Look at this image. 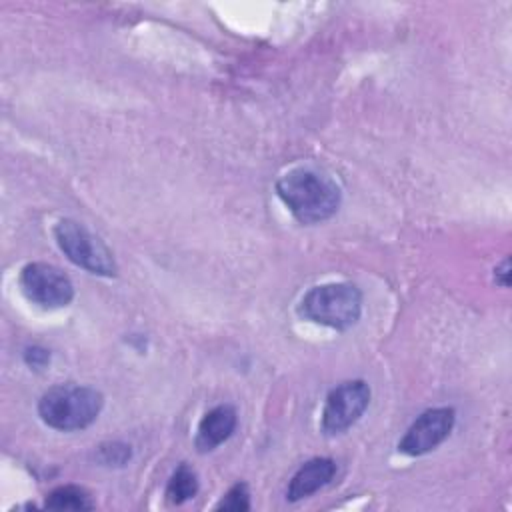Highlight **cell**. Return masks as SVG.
<instances>
[{
  "label": "cell",
  "instance_id": "obj_1",
  "mask_svg": "<svg viewBox=\"0 0 512 512\" xmlns=\"http://www.w3.org/2000/svg\"><path fill=\"white\" fill-rule=\"evenodd\" d=\"M276 192L300 224H320L340 208L338 184L312 168H294L276 182Z\"/></svg>",
  "mask_w": 512,
  "mask_h": 512
},
{
  "label": "cell",
  "instance_id": "obj_2",
  "mask_svg": "<svg viewBox=\"0 0 512 512\" xmlns=\"http://www.w3.org/2000/svg\"><path fill=\"white\" fill-rule=\"evenodd\" d=\"M104 398L96 388L78 384H58L48 388L38 400L42 422L60 432L88 428L100 414Z\"/></svg>",
  "mask_w": 512,
  "mask_h": 512
},
{
  "label": "cell",
  "instance_id": "obj_3",
  "mask_svg": "<svg viewBox=\"0 0 512 512\" xmlns=\"http://www.w3.org/2000/svg\"><path fill=\"white\" fill-rule=\"evenodd\" d=\"M298 314L314 324L334 330H348L360 320L362 292L348 282L314 286L302 296Z\"/></svg>",
  "mask_w": 512,
  "mask_h": 512
},
{
  "label": "cell",
  "instance_id": "obj_4",
  "mask_svg": "<svg viewBox=\"0 0 512 512\" xmlns=\"http://www.w3.org/2000/svg\"><path fill=\"white\" fill-rule=\"evenodd\" d=\"M54 238L64 256L78 268L98 276H116L118 266L112 252L84 224L72 218H62L54 226Z\"/></svg>",
  "mask_w": 512,
  "mask_h": 512
},
{
  "label": "cell",
  "instance_id": "obj_5",
  "mask_svg": "<svg viewBox=\"0 0 512 512\" xmlns=\"http://www.w3.org/2000/svg\"><path fill=\"white\" fill-rule=\"evenodd\" d=\"M18 286L28 302L42 310L64 308L74 298L72 280L54 264L30 262L20 270Z\"/></svg>",
  "mask_w": 512,
  "mask_h": 512
},
{
  "label": "cell",
  "instance_id": "obj_6",
  "mask_svg": "<svg viewBox=\"0 0 512 512\" xmlns=\"http://www.w3.org/2000/svg\"><path fill=\"white\" fill-rule=\"evenodd\" d=\"M370 386L364 380H348L338 384L326 396L322 410V430L340 434L360 420L370 404Z\"/></svg>",
  "mask_w": 512,
  "mask_h": 512
},
{
  "label": "cell",
  "instance_id": "obj_7",
  "mask_svg": "<svg viewBox=\"0 0 512 512\" xmlns=\"http://www.w3.org/2000/svg\"><path fill=\"white\" fill-rule=\"evenodd\" d=\"M456 420L454 408H430L422 412L398 442V450L408 456H422L440 446L452 432Z\"/></svg>",
  "mask_w": 512,
  "mask_h": 512
},
{
  "label": "cell",
  "instance_id": "obj_8",
  "mask_svg": "<svg viewBox=\"0 0 512 512\" xmlns=\"http://www.w3.org/2000/svg\"><path fill=\"white\" fill-rule=\"evenodd\" d=\"M236 424H238V414H236L234 406L220 404V406L208 410L198 424V432H196V440H194L196 450L200 454L212 452L214 448L224 444L234 434Z\"/></svg>",
  "mask_w": 512,
  "mask_h": 512
},
{
  "label": "cell",
  "instance_id": "obj_9",
  "mask_svg": "<svg viewBox=\"0 0 512 512\" xmlns=\"http://www.w3.org/2000/svg\"><path fill=\"white\" fill-rule=\"evenodd\" d=\"M334 474H336V462L332 458H312L304 462L288 482L286 500L298 502L312 496L314 492L330 484Z\"/></svg>",
  "mask_w": 512,
  "mask_h": 512
},
{
  "label": "cell",
  "instance_id": "obj_10",
  "mask_svg": "<svg viewBox=\"0 0 512 512\" xmlns=\"http://www.w3.org/2000/svg\"><path fill=\"white\" fill-rule=\"evenodd\" d=\"M44 506L50 510H92L96 504L82 486L64 484L46 496Z\"/></svg>",
  "mask_w": 512,
  "mask_h": 512
},
{
  "label": "cell",
  "instance_id": "obj_11",
  "mask_svg": "<svg viewBox=\"0 0 512 512\" xmlns=\"http://www.w3.org/2000/svg\"><path fill=\"white\" fill-rule=\"evenodd\" d=\"M196 494H198V476H196L194 468H190L188 464H180L172 472V476L166 484V492H164L166 500L170 504L178 506V504H184L186 500L194 498Z\"/></svg>",
  "mask_w": 512,
  "mask_h": 512
},
{
  "label": "cell",
  "instance_id": "obj_12",
  "mask_svg": "<svg viewBox=\"0 0 512 512\" xmlns=\"http://www.w3.org/2000/svg\"><path fill=\"white\" fill-rule=\"evenodd\" d=\"M250 492L248 486L244 482L234 484L224 496L222 500L216 504V510H232V512H244L250 510Z\"/></svg>",
  "mask_w": 512,
  "mask_h": 512
},
{
  "label": "cell",
  "instance_id": "obj_13",
  "mask_svg": "<svg viewBox=\"0 0 512 512\" xmlns=\"http://www.w3.org/2000/svg\"><path fill=\"white\" fill-rule=\"evenodd\" d=\"M130 458V446L112 442V444H102L100 446V460L104 464H124Z\"/></svg>",
  "mask_w": 512,
  "mask_h": 512
},
{
  "label": "cell",
  "instance_id": "obj_14",
  "mask_svg": "<svg viewBox=\"0 0 512 512\" xmlns=\"http://www.w3.org/2000/svg\"><path fill=\"white\" fill-rule=\"evenodd\" d=\"M24 360H26V364H28V366L42 368V366H46V364H48L50 354H48V350H44V348H40V346H32V348H26V352H24Z\"/></svg>",
  "mask_w": 512,
  "mask_h": 512
},
{
  "label": "cell",
  "instance_id": "obj_15",
  "mask_svg": "<svg viewBox=\"0 0 512 512\" xmlns=\"http://www.w3.org/2000/svg\"><path fill=\"white\" fill-rule=\"evenodd\" d=\"M496 274H500L502 276V280H500V286H508V260H504L496 270H494Z\"/></svg>",
  "mask_w": 512,
  "mask_h": 512
}]
</instances>
